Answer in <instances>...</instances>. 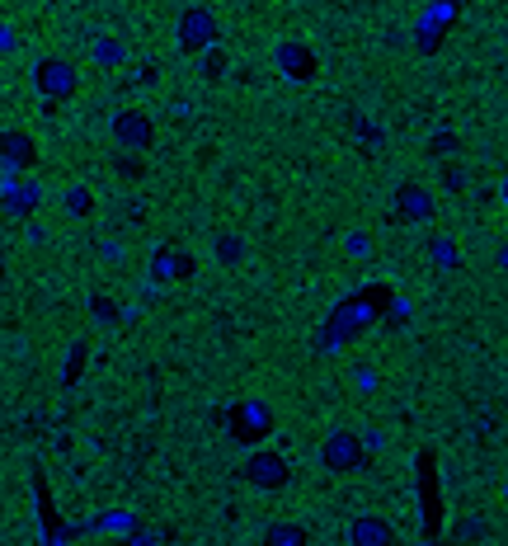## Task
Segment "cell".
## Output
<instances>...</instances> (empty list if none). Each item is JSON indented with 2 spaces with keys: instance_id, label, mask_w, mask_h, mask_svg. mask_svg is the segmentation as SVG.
<instances>
[{
  "instance_id": "1",
  "label": "cell",
  "mask_w": 508,
  "mask_h": 546,
  "mask_svg": "<svg viewBox=\"0 0 508 546\" xmlns=\"http://www.w3.org/2000/svg\"><path fill=\"white\" fill-rule=\"evenodd\" d=\"M33 90L48 99V104H61L80 90V71L71 57H38L33 61Z\"/></svg>"
},
{
  "instance_id": "2",
  "label": "cell",
  "mask_w": 508,
  "mask_h": 546,
  "mask_svg": "<svg viewBox=\"0 0 508 546\" xmlns=\"http://www.w3.org/2000/svg\"><path fill=\"white\" fill-rule=\"evenodd\" d=\"M321 467L330 476H353L367 467V448L353 429H330V438L321 443Z\"/></svg>"
},
{
  "instance_id": "3",
  "label": "cell",
  "mask_w": 508,
  "mask_h": 546,
  "mask_svg": "<svg viewBox=\"0 0 508 546\" xmlns=\"http://www.w3.org/2000/svg\"><path fill=\"white\" fill-rule=\"evenodd\" d=\"M372 302H391V292H386V287H367V292H358L353 302H344V306H339V316H334L330 340H353V334L376 316V311H367Z\"/></svg>"
},
{
  "instance_id": "4",
  "label": "cell",
  "mask_w": 508,
  "mask_h": 546,
  "mask_svg": "<svg viewBox=\"0 0 508 546\" xmlns=\"http://www.w3.org/2000/svg\"><path fill=\"white\" fill-rule=\"evenodd\" d=\"M113 141H118V151H151V141H156V123L151 114H141V109H118L113 114Z\"/></svg>"
},
{
  "instance_id": "5",
  "label": "cell",
  "mask_w": 508,
  "mask_h": 546,
  "mask_svg": "<svg viewBox=\"0 0 508 546\" xmlns=\"http://www.w3.org/2000/svg\"><path fill=\"white\" fill-rule=\"evenodd\" d=\"M240 480L254 490H283L292 480V467L278 457V452H249L245 467H240Z\"/></svg>"
},
{
  "instance_id": "6",
  "label": "cell",
  "mask_w": 508,
  "mask_h": 546,
  "mask_svg": "<svg viewBox=\"0 0 508 546\" xmlns=\"http://www.w3.org/2000/svg\"><path fill=\"white\" fill-rule=\"evenodd\" d=\"M179 48L184 52H207L212 43H217V14H212L207 5H188L179 14Z\"/></svg>"
},
{
  "instance_id": "7",
  "label": "cell",
  "mask_w": 508,
  "mask_h": 546,
  "mask_svg": "<svg viewBox=\"0 0 508 546\" xmlns=\"http://www.w3.org/2000/svg\"><path fill=\"white\" fill-rule=\"evenodd\" d=\"M0 198H5V217L29 222L38 207H42V184H38L33 175H5V188H0Z\"/></svg>"
},
{
  "instance_id": "8",
  "label": "cell",
  "mask_w": 508,
  "mask_h": 546,
  "mask_svg": "<svg viewBox=\"0 0 508 546\" xmlns=\"http://www.w3.org/2000/svg\"><path fill=\"white\" fill-rule=\"evenodd\" d=\"M268 433H273V410L264 401H240L231 410V438L236 443H259Z\"/></svg>"
},
{
  "instance_id": "9",
  "label": "cell",
  "mask_w": 508,
  "mask_h": 546,
  "mask_svg": "<svg viewBox=\"0 0 508 546\" xmlns=\"http://www.w3.org/2000/svg\"><path fill=\"white\" fill-rule=\"evenodd\" d=\"M0 160H5V175H29L38 165V141L24 128H5L0 132Z\"/></svg>"
},
{
  "instance_id": "10",
  "label": "cell",
  "mask_w": 508,
  "mask_h": 546,
  "mask_svg": "<svg viewBox=\"0 0 508 546\" xmlns=\"http://www.w3.org/2000/svg\"><path fill=\"white\" fill-rule=\"evenodd\" d=\"M438 217V203L423 184H400L395 188V222H410V226H429Z\"/></svg>"
},
{
  "instance_id": "11",
  "label": "cell",
  "mask_w": 508,
  "mask_h": 546,
  "mask_svg": "<svg viewBox=\"0 0 508 546\" xmlns=\"http://www.w3.org/2000/svg\"><path fill=\"white\" fill-rule=\"evenodd\" d=\"M349 546H400L395 523L381 518V514H358L349 523Z\"/></svg>"
},
{
  "instance_id": "12",
  "label": "cell",
  "mask_w": 508,
  "mask_h": 546,
  "mask_svg": "<svg viewBox=\"0 0 508 546\" xmlns=\"http://www.w3.org/2000/svg\"><path fill=\"white\" fill-rule=\"evenodd\" d=\"M273 61H278V71L287 80H311L315 76V57H311L306 43H296V38H287V43L273 48Z\"/></svg>"
},
{
  "instance_id": "13",
  "label": "cell",
  "mask_w": 508,
  "mask_h": 546,
  "mask_svg": "<svg viewBox=\"0 0 508 546\" xmlns=\"http://www.w3.org/2000/svg\"><path fill=\"white\" fill-rule=\"evenodd\" d=\"M419 467V514H423V528H429V537L438 532V486H433V452H419L414 457Z\"/></svg>"
},
{
  "instance_id": "14",
  "label": "cell",
  "mask_w": 508,
  "mask_h": 546,
  "mask_svg": "<svg viewBox=\"0 0 508 546\" xmlns=\"http://www.w3.org/2000/svg\"><path fill=\"white\" fill-rule=\"evenodd\" d=\"M264 546H311V532L302 528V523H268Z\"/></svg>"
},
{
  "instance_id": "15",
  "label": "cell",
  "mask_w": 508,
  "mask_h": 546,
  "mask_svg": "<svg viewBox=\"0 0 508 546\" xmlns=\"http://www.w3.org/2000/svg\"><path fill=\"white\" fill-rule=\"evenodd\" d=\"M217 259L222 264H240L245 259V241L231 236V231H217Z\"/></svg>"
},
{
  "instance_id": "16",
  "label": "cell",
  "mask_w": 508,
  "mask_h": 546,
  "mask_svg": "<svg viewBox=\"0 0 508 546\" xmlns=\"http://www.w3.org/2000/svg\"><path fill=\"white\" fill-rule=\"evenodd\" d=\"M67 213H71V217H90V213H95L90 188H71V194H67Z\"/></svg>"
},
{
  "instance_id": "17",
  "label": "cell",
  "mask_w": 508,
  "mask_h": 546,
  "mask_svg": "<svg viewBox=\"0 0 508 546\" xmlns=\"http://www.w3.org/2000/svg\"><path fill=\"white\" fill-rule=\"evenodd\" d=\"M122 57H127V52L113 43V38H99V43H95V61H99V67H118Z\"/></svg>"
},
{
  "instance_id": "18",
  "label": "cell",
  "mask_w": 508,
  "mask_h": 546,
  "mask_svg": "<svg viewBox=\"0 0 508 546\" xmlns=\"http://www.w3.org/2000/svg\"><path fill=\"white\" fill-rule=\"evenodd\" d=\"M429 250H433V259H438L442 268H457V250H452V241H448V236H433V241H429Z\"/></svg>"
},
{
  "instance_id": "19",
  "label": "cell",
  "mask_w": 508,
  "mask_h": 546,
  "mask_svg": "<svg viewBox=\"0 0 508 546\" xmlns=\"http://www.w3.org/2000/svg\"><path fill=\"white\" fill-rule=\"evenodd\" d=\"M485 537V518H466L457 528V541H480Z\"/></svg>"
},
{
  "instance_id": "20",
  "label": "cell",
  "mask_w": 508,
  "mask_h": 546,
  "mask_svg": "<svg viewBox=\"0 0 508 546\" xmlns=\"http://www.w3.org/2000/svg\"><path fill=\"white\" fill-rule=\"evenodd\" d=\"M90 306H95V321H104V325H113V321H118V306H113V302H104V297H95Z\"/></svg>"
},
{
  "instance_id": "21",
  "label": "cell",
  "mask_w": 508,
  "mask_h": 546,
  "mask_svg": "<svg viewBox=\"0 0 508 546\" xmlns=\"http://www.w3.org/2000/svg\"><path fill=\"white\" fill-rule=\"evenodd\" d=\"M442 179H448V188H466V179H471V175H466V165H448V175H442Z\"/></svg>"
},
{
  "instance_id": "22",
  "label": "cell",
  "mask_w": 508,
  "mask_h": 546,
  "mask_svg": "<svg viewBox=\"0 0 508 546\" xmlns=\"http://www.w3.org/2000/svg\"><path fill=\"white\" fill-rule=\"evenodd\" d=\"M203 71L217 80V76H222V52H212V48H207V52H203Z\"/></svg>"
},
{
  "instance_id": "23",
  "label": "cell",
  "mask_w": 508,
  "mask_h": 546,
  "mask_svg": "<svg viewBox=\"0 0 508 546\" xmlns=\"http://www.w3.org/2000/svg\"><path fill=\"white\" fill-rule=\"evenodd\" d=\"M0 52H5V57H10V52H19V33H14L10 24L0 29Z\"/></svg>"
},
{
  "instance_id": "24",
  "label": "cell",
  "mask_w": 508,
  "mask_h": 546,
  "mask_svg": "<svg viewBox=\"0 0 508 546\" xmlns=\"http://www.w3.org/2000/svg\"><path fill=\"white\" fill-rule=\"evenodd\" d=\"M113 165H118V175H141V165L132 160V151H127V156L118 151V160H113Z\"/></svg>"
},
{
  "instance_id": "25",
  "label": "cell",
  "mask_w": 508,
  "mask_h": 546,
  "mask_svg": "<svg viewBox=\"0 0 508 546\" xmlns=\"http://www.w3.org/2000/svg\"><path fill=\"white\" fill-rule=\"evenodd\" d=\"M349 250H353V255H367V236H363V231H353V236H349Z\"/></svg>"
},
{
  "instance_id": "26",
  "label": "cell",
  "mask_w": 508,
  "mask_h": 546,
  "mask_svg": "<svg viewBox=\"0 0 508 546\" xmlns=\"http://www.w3.org/2000/svg\"><path fill=\"white\" fill-rule=\"evenodd\" d=\"M499 268H503V273H508V241H503V245H499Z\"/></svg>"
},
{
  "instance_id": "27",
  "label": "cell",
  "mask_w": 508,
  "mask_h": 546,
  "mask_svg": "<svg viewBox=\"0 0 508 546\" xmlns=\"http://www.w3.org/2000/svg\"><path fill=\"white\" fill-rule=\"evenodd\" d=\"M419 546H438V541H433V537H423V541H419Z\"/></svg>"
},
{
  "instance_id": "28",
  "label": "cell",
  "mask_w": 508,
  "mask_h": 546,
  "mask_svg": "<svg viewBox=\"0 0 508 546\" xmlns=\"http://www.w3.org/2000/svg\"><path fill=\"white\" fill-rule=\"evenodd\" d=\"M503 203H508V179H503Z\"/></svg>"
}]
</instances>
